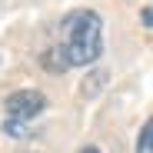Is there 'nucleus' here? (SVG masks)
<instances>
[{
    "instance_id": "nucleus-3",
    "label": "nucleus",
    "mask_w": 153,
    "mask_h": 153,
    "mask_svg": "<svg viewBox=\"0 0 153 153\" xmlns=\"http://www.w3.org/2000/svg\"><path fill=\"white\" fill-rule=\"evenodd\" d=\"M43 67H47V70H53V73H63V70L70 67V60H67V53H63V47L47 50V53H43Z\"/></svg>"
},
{
    "instance_id": "nucleus-7",
    "label": "nucleus",
    "mask_w": 153,
    "mask_h": 153,
    "mask_svg": "<svg viewBox=\"0 0 153 153\" xmlns=\"http://www.w3.org/2000/svg\"><path fill=\"white\" fill-rule=\"evenodd\" d=\"M80 153H100V150H97V146H87V150H80Z\"/></svg>"
},
{
    "instance_id": "nucleus-5",
    "label": "nucleus",
    "mask_w": 153,
    "mask_h": 153,
    "mask_svg": "<svg viewBox=\"0 0 153 153\" xmlns=\"http://www.w3.org/2000/svg\"><path fill=\"white\" fill-rule=\"evenodd\" d=\"M4 130H7L10 137H23V133H27V130H23V120H13V117L7 120V126H4Z\"/></svg>"
},
{
    "instance_id": "nucleus-2",
    "label": "nucleus",
    "mask_w": 153,
    "mask_h": 153,
    "mask_svg": "<svg viewBox=\"0 0 153 153\" xmlns=\"http://www.w3.org/2000/svg\"><path fill=\"white\" fill-rule=\"evenodd\" d=\"M43 107H47V100L37 90H17V93L7 97V117H13V120H30Z\"/></svg>"
},
{
    "instance_id": "nucleus-1",
    "label": "nucleus",
    "mask_w": 153,
    "mask_h": 153,
    "mask_svg": "<svg viewBox=\"0 0 153 153\" xmlns=\"http://www.w3.org/2000/svg\"><path fill=\"white\" fill-rule=\"evenodd\" d=\"M60 33H63V53L70 67H87L103 50V27H100V17L93 10L67 13L60 23Z\"/></svg>"
},
{
    "instance_id": "nucleus-6",
    "label": "nucleus",
    "mask_w": 153,
    "mask_h": 153,
    "mask_svg": "<svg viewBox=\"0 0 153 153\" xmlns=\"http://www.w3.org/2000/svg\"><path fill=\"white\" fill-rule=\"evenodd\" d=\"M143 23H146V27H153V10H143Z\"/></svg>"
},
{
    "instance_id": "nucleus-4",
    "label": "nucleus",
    "mask_w": 153,
    "mask_h": 153,
    "mask_svg": "<svg viewBox=\"0 0 153 153\" xmlns=\"http://www.w3.org/2000/svg\"><path fill=\"white\" fill-rule=\"evenodd\" d=\"M137 153H153V120H146V126L140 130V140H137Z\"/></svg>"
}]
</instances>
